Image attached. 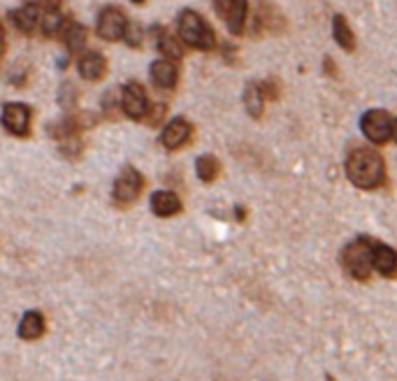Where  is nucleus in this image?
Listing matches in <instances>:
<instances>
[{
	"mask_svg": "<svg viewBox=\"0 0 397 381\" xmlns=\"http://www.w3.org/2000/svg\"><path fill=\"white\" fill-rule=\"evenodd\" d=\"M346 177L362 191H374L386 182V163L376 149H353L346 158Z\"/></svg>",
	"mask_w": 397,
	"mask_h": 381,
	"instance_id": "f257e3e1",
	"label": "nucleus"
},
{
	"mask_svg": "<svg viewBox=\"0 0 397 381\" xmlns=\"http://www.w3.org/2000/svg\"><path fill=\"white\" fill-rule=\"evenodd\" d=\"M372 238H355L353 242L341 249V267L355 281H367L372 277V254H374Z\"/></svg>",
	"mask_w": 397,
	"mask_h": 381,
	"instance_id": "f03ea898",
	"label": "nucleus"
},
{
	"mask_svg": "<svg viewBox=\"0 0 397 381\" xmlns=\"http://www.w3.org/2000/svg\"><path fill=\"white\" fill-rule=\"evenodd\" d=\"M179 38H181V42H186L188 47L200 49V52L214 49V45H216V36H214L212 26L193 10H184L179 15Z\"/></svg>",
	"mask_w": 397,
	"mask_h": 381,
	"instance_id": "7ed1b4c3",
	"label": "nucleus"
},
{
	"mask_svg": "<svg viewBox=\"0 0 397 381\" xmlns=\"http://www.w3.org/2000/svg\"><path fill=\"white\" fill-rule=\"evenodd\" d=\"M142 191H144V177H142V172L135 170L132 165H125V168L118 172L111 196H114V203H118V205L125 207V205H132V203H135Z\"/></svg>",
	"mask_w": 397,
	"mask_h": 381,
	"instance_id": "20e7f679",
	"label": "nucleus"
},
{
	"mask_svg": "<svg viewBox=\"0 0 397 381\" xmlns=\"http://www.w3.org/2000/svg\"><path fill=\"white\" fill-rule=\"evenodd\" d=\"M31 119L33 112L24 102H7L3 107V114H0V123L5 126V130L17 137H26L31 133Z\"/></svg>",
	"mask_w": 397,
	"mask_h": 381,
	"instance_id": "39448f33",
	"label": "nucleus"
},
{
	"mask_svg": "<svg viewBox=\"0 0 397 381\" xmlns=\"http://www.w3.org/2000/svg\"><path fill=\"white\" fill-rule=\"evenodd\" d=\"M214 10L219 17L226 22L228 31L233 36H242L244 26H247L249 17V3L247 0H214Z\"/></svg>",
	"mask_w": 397,
	"mask_h": 381,
	"instance_id": "423d86ee",
	"label": "nucleus"
},
{
	"mask_svg": "<svg viewBox=\"0 0 397 381\" xmlns=\"http://www.w3.org/2000/svg\"><path fill=\"white\" fill-rule=\"evenodd\" d=\"M362 133L372 144H386L390 140V126H393V119L388 116V112L383 109H369V112L362 116L360 121Z\"/></svg>",
	"mask_w": 397,
	"mask_h": 381,
	"instance_id": "0eeeda50",
	"label": "nucleus"
},
{
	"mask_svg": "<svg viewBox=\"0 0 397 381\" xmlns=\"http://www.w3.org/2000/svg\"><path fill=\"white\" fill-rule=\"evenodd\" d=\"M125 26H128V19L118 8H104L98 17V26L95 33L107 42H116L125 36Z\"/></svg>",
	"mask_w": 397,
	"mask_h": 381,
	"instance_id": "6e6552de",
	"label": "nucleus"
},
{
	"mask_svg": "<svg viewBox=\"0 0 397 381\" xmlns=\"http://www.w3.org/2000/svg\"><path fill=\"white\" fill-rule=\"evenodd\" d=\"M121 107L125 116H130V119H144L146 112H149V100H146L144 86L137 84V81H128L121 91Z\"/></svg>",
	"mask_w": 397,
	"mask_h": 381,
	"instance_id": "1a4fd4ad",
	"label": "nucleus"
},
{
	"mask_svg": "<svg viewBox=\"0 0 397 381\" xmlns=\"http://www.w3.org/2000/svg\"><path fill=\"white\" fill-rule=\"evenodd\" d=\"M191 130H193L191 123H188L184 116H174V119L163 128V133H160V144L170 151L184 147L188 142V137H191Z\"/></svg>",
	"mask_w": 397,
	"mask_h": 381,
	"instance_id": "9d476101",
	"label": "nucleus"
},
{
	"mask_svg": "<svg viewBox=\"0 0 397 381\" xmlns=\"http://www.w3.org/2000/svg\"><path fill=\"white\" fill-rule=\"evenodd\" d=\"M372 267L386 279L397 277V251L390 244L383 242H374V254H372Z\"/></svg>",
	"mask_w": 397,
	"mask_h": 381,
	"instance_id": "9b49d317",
	"label": "nucleus"
},
{
	"mask_svg": "<svg viewBox=\"0 0 397 381\" xmlns=\"http://www.w3.org/2000/svg\"><path fill=\"white\" fill-rule=\"evenodd\" d=\"M151 79L163 91H172L179 81V68L170 59H158L151 63Z\"/></svg>",
	"mask_w": 397,
	"mask_h": 381,
	"instance_id": "f8f14e48",
	"label": "nucleus"
},
{
	"mask_svg": "<svg viewBox=\"0 0 397 381\" xmlns=\"http://www.w3.org/2000/svg\"><path fill=\"white\" fill-rule=\"evenodd\" d=\"M77 68H79V75L84 79L98 81L104 77V72H107V59H104L100 52H84L79 56Z\"/></svg>",
	"mask_w": 397,
	"mask_h": 381,
	"instance_id": "ddd939ff",
	"label": "nucleus"
},
{
	"mask_svg": "<svg viewBox=\"0 0 397 381\" xmlns=\"http://www.w3.org/2000/svg\"><path fill=\"white\" fill-rule=\"evenodd\" d=\"M181 200L177 193L172 191H156L151 196V212L156 214L160 219H167V217H177L181 212Z\"/></svg>",
	"mask_w": 397,
	"mask_h": 381,
	"instance_id": "4468645a",
	"label": "nucleus"
},
{
	"mask_svg": "<svg viewBox=\"0 0 397 381\" xmlns=\"http://www.w3.org/2000/svg\"><path fill=\"white\" fill-rule=\"evenodd\" d=\"M45 328H47V321H45V316H42V311L31 309L21 316V323H19L17 332H19L21 339L33 342V339H40L42 335H45Z\"/></svg>",
	"mask_w": 397,
	"mask_h": 381,
	"instance_id": "2eb2a0df",
	"label": "nucleus"
},
{
	"mask_svg": "<svg viewBox=\"0 0 397 381\" xmlns=\"http://www.w3.org/2000/svg\"><path fill=\"white\" fill-rule=\"evenodd\" d=\"M40 10L38 5H24L21 10L12 12V22L17 26V31L26 33V36H31V33L38 29V22H40Z\"/></svg>",
	"mask_w": 397,
	"mask_h": 381,
	"instance_id": "dca6fc26",
	"label": "nucleus"
},
{
	"mask_svg": "<svg viewBox=\"0 0 397 381\" xmlns=\"http://www.w3.org/2000/svg\"><path fill=\"white\" fill-rule=\"evenodd\" d=\"M158 33L156 36V47H158V52L160 54H165V59H170V61H179L181 56H184V47H181V42L174 36H170L165 29H160V26H156L153 29Z\"/></svg>",
	"mask_w": 397,
	"mask_h": 381,
	"instance_id": "f3484780",
	"label": "nucleus"
},
{
	"mask_svg": "<svg viewBox=\"0 0 397 381\" xmlns=\"http://www.w3.org/2000/svg\"><path fill=\"white\" fill-rule=\"evenodd\" d=\"M332 36L334 42H337L344 52H355V36L351 31V26L341 15H334L332 19Z\"/></svg>",
	"mask_w": 397,
	"mask_h": 381,
	"instance_id": "a211bd4d",
	"label": "nucleus"
},
{
	"mask_svg": "<svg viewBox=\"0 0 397 381\" xmlns=\"http://www.w3.org/2000/svg\"><path fill=\"white\" fill-rule=\"evenodd\" d=\"M244 107H247V112L254 116V119H260L263 116V109H265V93L260 84H256V81H251L244 88Z\"/></svg>",
	"mask_w": 397,
	"mask_h": 381,
	"instance_id": "6ab92c4d",
	"label": "nucleus"
},
{
	"mask_svg": "<svg viewBox=\"0 0 397 381\" xmlns=\"http://www.w3.org/2000/svg\"><path fill=\"white\" fill-rule=\"evenodd\" d=\"M258 22L263 24V29H267L270 33H281L286 29L283 17L279 15L274 5L260 3V10H258Z\"/></svg>",
	"mask_w": 397,
	"mask_h": 381,
	"instance_id": "aec40b11",
	"label": "nucleus"
},
{
	"mask_svg": "<svg viewBox=\"0 0 397 381\" xmlns=\"http://www.w3.org/2000/svg\"><path fill=\"white\" fill-rule=\"evenodd\" d=\"M195 172H198L200 182L212 184L214 179L219 177V172H221V163H219V158L212 156V154L200 156L198 161H195Z\"/></svg>",
	"mask_w": 397,
	"mask_h": 381,
	"instance_id": "412c9836",
	"label": "nucleus"
},
{
	"mask_svg": "<svg viewBox=\"0 0 397 381\" xmlns=\"http://www.w3.org/2000/svg\"><path fill=\"white\" fill-rule=\"evenodd\" d=\"M65 47L70 54H79L84 49V45H86L88 40V31L84 29L81 24H68L65 26Z\"/></svg>",
	"mask_w": 397,
	"mask_h": 381,
	"instance_id": "4be33fe9",
	"label": "nucleus"
},
{
	"mask_svg": "<svg viewBox=\"0 0 397 381\" xmlns=\"http://www.w3.org/2000/svg\"><path fill=\"white\" fill-rule=\"evenodd\" d=\"M40 24H42V33H45V36H56V33L63 29V15L59 10H49L47 15L40 19Z\"/></svg>",
	"mask_w": 397,
	"mask_h": 381,
	"instance_id": "5701e85b",
	"label": "nucleus"
},
{
	"mask_svg": "<svg viewBox=\"0 0 397 381\" xmlns=\"http://www.w3.org/2000/svg\"><path fill=\"white\" fill-rule=\"evenodd\" d=\"M125 42H128L130 47H139L142 45V29H139L137 24H128L125 26Z\"/></svg>",
	"mask_w": 397,
	"mask_h": 381,
	"instance_id": "b1692460",
	"label": "nucleus"
},
{
	"mask_svg": "<svg viewBox=\"0 0 397 381\" xmlns=\"http://www.w3.org/2000/svg\"><path fill=\"white\" fill-rule=\"evenodd\" d=\"M260 88H263L265 98H270V100H277L279 95H281V86H279V81L274 77H270L265 84H260Z\"/></svg>",
	"mask_w": 397,
	"mask_h": 381,
	"instance_id": "393cba45",
	"label": "nucleus"
},
{
	"mask_svg": "<svg viewBox=\"0 0 397 381\" xmlns=\"http://www.w3.org/2000/svg\"><path fill=\"white\" fill-rule=\"evenodd\" d=\"M323 68L327 70V75H330V77H337V68H334L332 59H325V61H323Z\"/></svg>",
	"mask_w": 397,
	"mask_h": 381,
	"instance_id": "a878e982",
	"label": "nucleus"
},
{
	"mask_svg": "<svg viewBox=\"0 0 397 381\" xmlns=\"http://www.w3.org/2000/svg\"><path fill=\"white\" fill-rule=\"evenodd\" d=\"M390 137L397 142V119H393V126H390Z\"/></svg>",
	"mask_w": 397,
	"mask_h": 381,
	"instance_id": "bb28decb",
	"label": "nucleus"
},
{
	"mask_svg": "<svg viewBox=\"0 0 397 381\" xmlns=\"http://www.w3.org/2000/svg\"><path fill=\"white\" fill-rule=\"evenodd\" d=\"M3 52H5V33L0 29V56H3Z\"/></svg>",
	"mask_w": 397,
	"mask_h": 381,
	"instance_id": "cd10ccee",
	"label": "nucleus"
},
{
	"mask_svg": "<svg viewBox=\"0 0 397 381\" xmlns=\"http://www.w3.org/2000/svg\"><path fill=\"white\" fill-rule=\"evenodd\" d=\"M28 5H40V3H45V0H26Z\"/></svg>",
	"mask_w": 397,
	"mask_h": 381,
	"instance_id": "c85d7f7f",
	"label": "nucleus"
},
{
	"mask_svg": "<svg viewBox=\"0 0 397 381\" xmlns=\"http://www.w3.org/2000/svg\"><path fill=\"white\" fill-rule=\"evenodd\" d=\"M132 3H135V5H142V3H144V0H132Z\"/></svg>",
	"mask_w": 397,
	"mask_h": 381,
	"instance_id": "c756f323",
	"label": "nucleus"
}]
</instances>
